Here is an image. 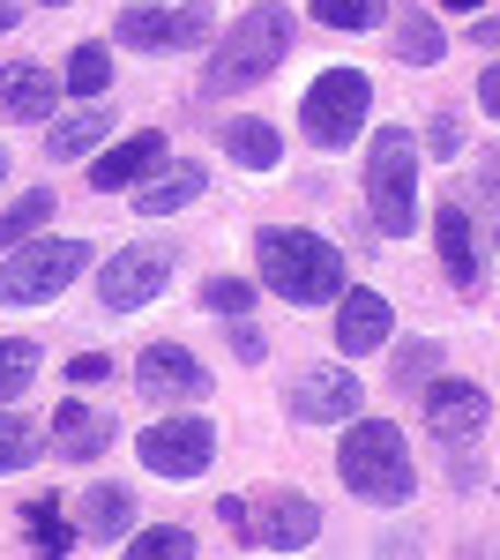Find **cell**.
Wrapping results in <instances>:
<instances>
[{"label": "cell", "instance_id": "cell-1", "mask_svg": "<svg viewBox=\"0 0 500 560\" xmlns=\"http://www.w3.org/2000/svg\"><path fill=\"white\" fill-rule=\"evenodd\" d=\"M254 269L277 300L292 306H322L344 292V255H336L322 232H299V224H261L254 232Z\"/></svg>", "mask_w": 500, "mask_h": 560}, {"label": "cell", "instance_id": "cell-2", "mask_svg": "<svg viewBox=\"0 0 500 560\" xmlns=\"http://www.w3.org/2000/svg\"><path fill=\"white\" fill-rule=\"evenodd\" d=\"M344 448H336V471H344V486H351V501H374V509H404L411 501V441H404V427L396 419H344Z\"/></svg>", "mask_w": 500, "mask_h": 560}, {"label": "cell", "instance_id": "cell-3", "mask_svg": "<svg viewBox=\"0 0 500 560\" xmlns=\"http://www.w3.org/2000/svg\"><path fill=\"white\" fill-rule=\"evenodd\" d=\"M277 60H292V8L284 0H254L247 15L217 38V60H209L202 83L224 97V90H254L277 75Z\"/></svg>", "mask_w": 500, "mask_h": 560}, {"label": "cell", "instance_id": "cell-4", "mask_svg": "<svg viewBox=\"0 0 500 560\" xmlns=\"http://www.w3.org/2000/svg\"><path fill=\"white\" fill-rule=\"evenodd\" d=\"M367 217L381 240H411L418 224V142L411 128H374L367 142Z\"/></svg>", "mask_w": 500, "mask_h": 560}, {"label": "cell", "instance_id": "cell-5", "mask_svg": "<svg viewBox=\"0 0 500 560\" xmlns=\"http://www.w3.org/2000/svg\"><path fill=\"white\" fill-rule=\"evenodd\" d=\"M217 516H224V530H240L261 553H306V546L322 538V509H314L306 493H292V486H269V493H254V501L224 493Z\"/></svg>", "mask_w": 500, "mask_h": 560}, {"label": "cell", "instance_id": "cell-6", "mask_svg": "<svg viewBox=\"0 0 500 560\" xmlns=\"http://www.w3.org/2000/svg\"><path fill=\"white\" fill-rule=\"evenodd\" d=\"M367 113H374V83L359 68H329L299 97V128H306L314 150H351V135L367 128Z\"/></svg>", "mask_w": 500, "mask_h": 560}, {"label": "cell", "instance_id": "cell-7", "mask_svg": "<svg viewBox=\"0 0 500 560\" xmlns=\"http://www.w3.org/2000/svg\"><path fill=\"white\" fill-rule=\"evenodd\" d=\"M83 261H90V240H23V247L8 255V269H0V300L8 306L60 300V292L83 277Z\"/></svg>", "mask_w": 500, "mask_h": 560}, {"label": "cell", "instance_id": "cell-8", "mask_svg": "<svg viewBox=\"0 0 500 560\" xmlns=\"http://www.w3.org/2000/svg\"><path fill=\"white\" fill-rule=\"evenodd\" d=\"M209 8L202 0H179V8H158V0H135L120 8V23H113V38L127 52H187V45H209Z\"/></svg>", "mask_w": 500, "mask_h": 560}, {"label": "cell", "instance_id": "cell-9", "mask_svg": "<svg viewBox=\"0 0 500 560\" xmlns=\"http://www.w3.org/2000/svg\"><path fill=\"white\" fill-rule=\"evenodd\" d=\"M172 269H179V247H165V240L120 247V255L97 269V306H105V314H135V306H150L172 284Z\"/></svg>", "mask_w": 500, "mask_h": 560}, {"label": "cell", "instance_id": "cell-10", "mask_svg": "<svg viewBox=\"0 0 500 560\" xmlns=\"http://www.w3.org/2000/svg\"><path fill=\"white\" fill-rule=\"evenodd\" d=\"M135 456H142V471H158V478H202L217 464V427L209 419H158L135 441Z\"/></svg>", "mask_w": 500, "mask_h": 560}, {"label": "cell", "instance_id": "cell-11", "mask_svg": "<svg viewBox=\"0 0 500 560\" xmlns=\"http://www.w3.org/2000/svg\"><path fill=\"white\" fill-rule=\"evenodd\" d=\"M359 404H367V388H359V374H351V366H336V359H322V366L292 374V388H284V411H292L299 427H344Z\"/></svg>", "mask_w": 500, "mask_h": 560}, {"label": "cell", "instance_id": "cell-12", "mask_svg": "<svg viewBox=\"0 0 500 560\" xmlns=\"http://www.w3.org/2000/svg\"><path fill=\"white\" fill-rule=\"evenodd\" d=\"M426 427L441 441H478L493 427V388L470 382V374H433L426 382Z\"/></svg>", "mask_w": 500, "mask_h": 560}, {"label": "cell", "instance_id": "cell-13", "mask_svg": "<svg viewBox=\"0 0 500 560\" xmlns=\"http://www.w3.org/2000/svg\"><path fill=\"white\" fill-rule=\"evenodd\" d=\"M135 388H142L150 404H202L209 396V366L187 345H150L142 359H135Z\"/></svg>", "mask_w": 500, "mask_h": 560}, {"label": "cell", "instance_id": "cell-14", "mask_svg": "<svg viewBox=\"0 0 500 560\" xmlns=\"http://www.w3.org/2000/svg\"><path fill=\"white\" fill-rule=\"evenodd\" d=\"M433 247H441V269L456 292H486V247H478V224L463 202H441L433 210Z\"/></svg>", "mask_w": 500, "mask_h": 560}, {"label": "cell", "instance_id": "cell-15", "mask_svg": "<svg viewBox=\"0 0 500 560\" xmlns=\"http://www.w3.org/2000/svg\"><path fill=\"white\" fill-rule=\"evenodd\" d=\"M336 351L344 359H367V351L388 345V300L381 292H367V284H351V292H336Z\"/></svg>", "mask_w": 500, "mask_h": 560}, {"label": "cell", "instance_id": "cell-16", "mask_svg": "<svg viewBox=\"0 0 500 560\" xmlns=\"http://www.w3.org/2000/svg\"><path fill=\"white\" fill-rule=\"evenodd\" d=\"M53 97H60V75L45 60H8L0 68V113L8 120H53Z\"/></svg>", "mask_w": 500, "mask_h": 560}, {"label": "cell", "instance_id": "cell-17", "mask_svg": "<svg viewBox=\"0 0 500 560\" xmlns=\"http://www.w3.org/2000/svg\"><path fill=\"white\" fill-rule=\"evenodd\" d=\"M158 158H165V128H142V135H127V142H113V150L97 158V173H90V187H97V195H120V187H135L142 173H158Z\"/></svg>", "mask_w": 500, "mask_h": 560}, {"label": "cell", "instance_id": "cell-18", "mask_svg": "<svg viewBox=\"0 0 500 560\" xmlns=\"http://www.w3.org/2000/svg\"><path fill=\"white\" fill-rule=\"evenodd\" d=\"M45 441H53L68 464H97V456L113 448V419H97L90 404H75V396H68V404L53 411V433H45Z\"/></svg>", "mask_w": 500, "mask_h": 560}, {"label": "cell", "instance_id": "cell-19", "mask_svg": "<svg viewBox=\"0 0 500 560\" xmlns=\"http://www.w3.org/2000/svg\"><path fill=\"white\" fill-rule=\"evenodd\" d=\"M202 187H209V173L195 165V158H172V173L150 179V187L135 195V210H142V217H172V210H187V202H195Z\"/></svg>", "mask_w": 500, "mask_h": 560}, {"label": "cell", "instance_id": "cell-20", "mask_svg": "<svg viewBox=\"0 0 500 560\" xmlns=\"http://www.w3.org/2000/svg\"><path fill=\"white\" fill-rule=\"evenodd\" d=\"M224 158H232V165H247V173H277L284 135L269 128V120H224Z\"/></svg>", "mask_w": 500, "mask_h": 560}, {"label": "cell", "instance_id": "cell-21", "mask_svg": "<svg viewBox=\"0 0 500 560\" xmlns=\"http://www.w3.org/2000/svg\"><path fill=\"white\" fill-rule=\"evenodd\" d=\"M127 523H135V493H127V486H90L83 493V530H75V538H105V546H113V538H127Z\"/></svg>", "mask_w": 500, "mask_h": 560}, {"label": "cell", "instance_id": "cell-22", "mask_svg": "<svg viewBox=\"0 0 500 560\" xmlns=\"http://www.w3.org/2000/svg\"><path fill=\"white\" fill-rule=\"evenodd\" d=\"M105 135H113V113H97V105H83V113H68L60 128L45 135V158H53V165H68V158H83V150H97Z\"/></svg>", "mask_w": 500, "mask_h": 560}, {"label": "cell", "instance_id": "cell-23", "mask_svg": "<svg viewBox=\"0 0 500 560\" xmlns=\"http://www.w3.org/2000/svg\"><path fill=\"white\" fill-rule=\"evenodd\" d=\"M441 52H449L441 23H433L426 8H404V15H396V60H404V68H433Z\"/></svg>", "mask_w": 500, "mask_h": 560}, {"label": "cell", "instance_id": "cell-24", "mask_svg": "<svg viewBox=\"0 0 500 560\" xmlns=\"http://www.w3.org/2000/svg\"><path fill=\"white\" fill-rule=\"evenodd\" d=\"M105 83H113V45L83 38L75 52H68V68H60V90H75V97H105Z\"/></svg>", "mask_w": 500, "mask_h": 560}, {"label": "cell", "instance_id": "cell-25", "mask_svg": "<svg viewBox=\"0 0 500 560\" xmlns=\"http://www.w3.org/2000/svg\"><path fill=\"white\" fill-rule=\"evenodd\" d=\"M38 456H45V427H38V419H23V411H0V478L31 471Z\"/></svg>", "mask_w": 500, "mask_h": 560}, {"label": "cell", "instance_id": "cell-26", "mask_svg": "<svg viewBox=\"0 0 500 560\" xmlns=\"http://www.w3.org/2000/svg\"><path fill=\"white\" fill-rule=\"evenodd\" d=\"M38 359L45 351L31 345V337H0V404H15L23 388L38 382Z\"/></svg>", "mask_w": 500, "mask_h": 560}, {"label": "cell", "instance_id": "cell-27", "mask_svg": "<svg viewBox=\"0 0 500 560\" xmlns=\"http://www.w3.org/2000/svg\"><path fill=\"white\" fill-rule=\"evenodd\" d=\"M45 224H53V187H31L23 202H8V217H0V247H23Z\"/></svg>", "mask_w": 500, "mask_h": 560}, {"label": "cell", "instance_id": "cell-28", "mask_svg": "<svg viewBox=\"0 0 500 560\" xmlns=\"http://www.w3.org/2000/svg\"><path fill=\"white\" fill-rule=\"evenodd\" d=\"M23 530H31V553H75V523L60 516L53 501H31L23 509Z\"/></svg>", "mask_w": 500, "mask_h": 560}, {"label": "cell", "instance_id": "cell-29", "mask_svg": "<svg viewBox=\"0 0 500 560\" xmlns=\"http://www.w3.org/2000/svg\"><path fill=\"white\" fill-rule=\"evenodd\" d=\"M322 31H374L388 23V0H306Z\"/></svg>", "mask_w": 500, "mask_h": 560}, {"label": "cell", "instance_id": "cell-30", "mask_svg": "<svg viewBox=\"0 0 500 560\" xmlns=\"http://www.w3.org/2000/svg\"><path fill=\"white\" fill-rule=\"evenodd\" d=\"M195 553V530H179V523H150L142 538H127V560H187Z\"/></svg>", "mask_w": 500, "mask_h": 560}, {"label": "cell", "instance_id": "cell-31", "mask_svg": "<svg viewBox=\"0 0 500 560\" xmlns=\"http://www.w3.org/2000/svg\"><path fill=\"white\" fill-rule=\"evenodd\" d=\"M195 306H209L217 322H247V314H254V284H247V277H209Z\"/></svg>", "mask_w": 500, "mask_h": 560}, {"label": "cell", "instance_id": "cell-32", "mask_svg": "<svg viewBox=\"0 0 500 560\" xmlns=\"http://www.w3.org/2000/svg\"><path fill=\"white\" fill-rule=\"evenodd\" d=\"M433 366H441V345H433V337H418V345H404V351H396V388L433 382Z\"/></svg>", "mask_w": 500, "mask_h": 560}, {"label": "cell", "instance_id": "cell-33", "mask_svg": "<svg viewBox=\"0 0 500 560\" xmlns=\"http://www.w3.org/2000/svg\"><path fill=\"white\" fill-rule=\"evenodd\" d=\"M426 150H433V158H456L463 150V120L456 113H433V120H426Z\"/></svg>", "mask_w": 500, "mask_h": 560}, {"label": "cell", "instance_id": "cell-34", "mask_svg": "<svg viewBox=\"0 0 500 560\" xmlns=\"http://www.w3.org/2000/svg\"><path fill=\"white\" fill-rule=\"evenodd\" d=\"M105 374H113V359H105V351H83V359H68V382H75V388L105 382Z\"/></svg>", "mask_w": 500, "mask_h": 560}, {"label": "cell", "instance_id": "cell-35", "mask_svg": "<svg viewBox=\"0 0 500 560\" xmlns=\"http://www.w3.org/2000/svg\"><path fill=\"white\" fill-rule=\"evenodd\" d=\"M449 486H456V493H486V464H456Z\"/></svg>", "mask_w": 500, "mask_h": 560}, {"label": "cell", "instance_id": "cell-36", "mask_svg": "<svg viewBox=\"0 0 500 560\" xmlns=\"http://www.w3.org/2000/svg\"><path fill=\"white\" fill-rule=\"evenodd\" d=\"M470 45H478V52H493V45H500V23L486 15V8H478V23H470Z\"/></svg>", "mask_w": 500, "mask_h": 560}, {"label": "cell", "instance_id": "cell-37", "mask_svg": "<svg viewBox=\"0 0 500 560\" xmlns=\"http://www.w3.org/2000/svg\"><path fill=\"white\" fill-rule=\"evenodd\" d=\"M478 105L500 113V68H478Z\"/></svg>", "mask_w": 500, "mask_h": 560}, {"label": "cell", "instance_id": "cell-38", "mask_svg": "<svg viewBox=\"0 0 500 560\" xmlns=\"http://www.w3.org/2000/svg\"><path fill=\"white\" fill-rule=\"evenodd\" d=\"M232 351H240V359H261L269 345H261V329H232Z\"/></svg>", "mask_w": 500, "mask_h": 560}, {"label": "cell", "instance_id": "cell-39", "mask_svg": "<svg viewBox=\"0 0 500 560\" xmlns=\"http://www.w3.org/2000/svg\"><path fill=\"white\" fill-rule=\"evenodd\" d=\"M23 23V0H0V31H15Z\"/></svg>", "mask_w": 500, "mask_h": 560}, {"label": "cell", "instance_id": "cell-40", "mask_svg": "<svg viewBox=\"0 0 500 560\" xmlns=\"http://www.w3.org/2000/svg\"><path fill=\"white\" fill-rule=\"evenodd\" d=\"M441 8H456V15H470V8H486V0H441Z\"/></svg>", "mask_w": 500, "mask_h": 560}, {"label": "cell", "instance_id": "cell-41", "mask_svg": "<svg viewBox=\"0 0 500 560\" xmlns=\"http://www.w3.org/2000/svg\"><path fill=\"white\" fill-rule=\"evenodd\" d=\"M45 8H75V0H45Z\"/></svg>", "mask_w": 500, "mask_h": 560}, {"label": "cell", "instance_id": "cell-42", "mask_svg": "<svg viewBox=\"0 0 500 560\" xmlns=\"http://www.w3.org/2000/svg\"><path fill=\"white\" fill-rule=\"evenodd\" d=\"M0 179H8V150H0Z\"/></svg>", "mask_w": 500, "mask_h": 560}]
</instances>
